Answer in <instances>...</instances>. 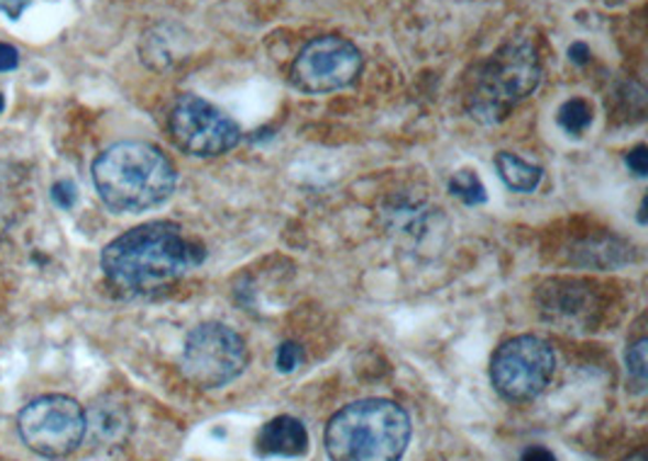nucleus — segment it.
<instances>
[{
	"instance_id": "1",
	"label": "nucleus",
	"mask_w": 648,
	"mask_h": 461,
	"mask_svg": "<svg viewBox=\"0 0 648 461\" xmlns=\"http://www.w3.org/2000/svg\"><path fill=\"white\" fill-rule=\"evenodd\" d=\"M205 248L187 239L180 227L151 221L122 233L102 251L100 265L114 287L151 292L180 279L202 265Z\"/></svg>"
},
{
	"instance_id": "2",
	"label": "nucleus",
	"mask_w": 648,
	"mask_h": 461,
	"mask_svg": "<svg viewBox=\"0 0 648 461\" xmlns=\"http://www.w3.org/2000/svg\"><path fill=\"white\" fill-rule=\"evenodd\" d=\"M175 168L166 153L144 141H122L92 163V183L100 199L120 215L158 207L175 190Z\"/></svg>"
},
{
	"instance_id": "3",
	"label": "nucleus",
	"mask_w": 648,
	"mask_h": 461,
	"mask_svg": "<svg viewBox=\"0 0 648 461\" xmlns=\"http://www.w3.org/2000/svg\"><path fill=\"white\" fill-rule=\"evenodd\" d=\"M408 440V413L386 398L350 404L326 428V452L331 461H400Z\"/></svg>"
},
{
	"instance_id": "4",
	"label": "nucleus",
	"mask_w": 648,
	"mask_h": 461,
	"mask_svg": "<svg viewBox=\"0 0 648 461\" xmlns=\"http://www.w3.org/2000/svg\"><path fill=\"white\" fill-rule=\"evenodd\" d=\"M541 64L537 50L525 40L503 44L486 64L466 98V108L481 124H498L537 90Z\"/></svg>"
},
{
	"instance_id": "5",
	"label": "nucleus",
	"mask_w": 648,
	"mask_h": 461,
	"mask_svg": "<svg viewBox=\"0 0 648 461\" xmlns=\"http://www.w3.org/2000/svg\"><path fill=\"white\" fill-rule=\"evenodd\" d=\"M18 430L32 452L62 459L76 452L84 442L88 416L74 398L58 394L42 396L20 410Z\"/></svg>"
},
{
	"instance_id": "6",
	"label": "nucleus",
	"mask_w": 648,
	"mask_h": 461,
	"mask_svg": "<svg viewBox=\"0 0 648 461\" xmlns=\"http://www.w3.org/2000/svg\"><path fill=\"white\" fill-rule=\"evenodd\" d=\"M557 358L547 340L517 336L496 350L491 360V382L505 400H532L551 384Z\"/></svg>"
},
{
	"instance_id": "7",
	"label": "nucleus",
	"mask_w": 648,
	"mask_h": 461,
	"mask_svg": "<svg viewBox=\"0 0 648 461\" xmlns=\"http://www.w3.org/2000/svg\"><path fill=\"white\" fill-rule=\"evenodd\" d=\"M249 352L243 338L223 323L197 326L185 340L183 372L199 388L231 384L245 370Z\"/></svg>"
},
{
	"instance_id": "8",
	"label": "nucleus",
	"mask_w": 648,
	"mask_h": 461,
	"mask_svg": "<svg viewBox=\"0 0 648 461\" xmlns=\"http://www.w3.org/2000/svg\"><path fill=\"white\" fill-rule=\"evenodd\" d=\"M168 127L175 146L197 158L221 156L241 141L239 124L199 96H183L175 102Z\"/></svg>"
},
{
	"instance_id": "9",
	"label": "nucleus",
	"mask_w": 648,
	"mask_h": 461,
	"mask_svg": "<svg viewBox=\"0 0 648 461\" xmlns=\"http://www.w3.org/2000/svg\"><path fill=\"white\" fill-rule=\"evenodd\" d=\"M362 70V54L352 42L328 34L309 42L292 66V83L304 92H333L355 83Z\"/></svg>"
},
{
	"instance_id": "10",
	"label": "nucleus",
	"mask_w": 648,
	"mask_h": 461,
	"mask_svg": "<svg viewBox=\"0 0 648 461\" xmlns=\"http://www.w3.org/2000/svg\"><path fill=\"white\" fill-rule=\"evenodd\" d=\"M255 452L261 457H304L309 452V432L301 420L292 416L273 418L257 432Z\"/></svg>"
},
{
	"instance_id": "11",
	"label": "nucleus",
	"mask_w": 648,
	"mask_h": 461,
	"mask_svg": "<svg viewBox=\"0 0 648 461\" xmlns=\"http://www.w3.org/2000/svg\"><path fill=\"white\" fill-rule=\"evenodd\" d=\"M496 171L501 175V180L510 187L513 193H535L541 177H545V173H541L539 165H532L527 163L525 158L515 156V153H508L503 151L496 156Z\"/></svg>"
},
{
	"instance_id": "12",
	"label": "nucleus",
	"mask_w": 648,
	"mask_h": 461,
	"mask_svg": "<svg viewBox=\"0 0 648 461\" xmlns=\"http://www.w3.org/2000/svg\"><path fill=\"white\" fill-rule=\"evenodd\" d=\"M559 124L573 136H581L593 124V110L583 98L565 100L559 110Z\"/></svg>"
},
{
	"instance_id": "13",
	"label": "nucleus",
	"mask_w": 648,
	"mask_h": 461,
	"mask_svg": "<svg viewBox=\"0 0 648 461\" xmlns=\"http://www.w3.org/2000/svg\"><path fill=\"white\" fill-rule=\"evenodd\" d=\"M450 193L454 197L462 199L464 205L476 207L486 202V187L479 180V175L474 171H459L450 180Z\"/></svg>"
},
{
	"instance_id": "14",
	"label": "nucleus",
	"mask_w": 648,
	"mask_h": 461,
	"mask_svg": "<svg viewBox=\"0 0 648 461\" xmlns=\"http://www.w3.org/2000/svg\"><path fill=\"white\" fill-rule=\"evenodd\" d=\"M646 352H648V340L646 338L636 340L634 345L629 348V352H627V372L631 376V382L639 386V392L646 386V374H648Z\"/></svg>"
},
{
	"instance_id": "15",
	"label": "nucleus",
	"mask_w": 648,
	"mask_h": 461,
	"mask_svg": "<svg viewBox=\"0 0 648 461\" xmlns=\"http://www.w3.org/2000/svg\"><path fill=\"white\" fill-rule=\"evenodd\" d=\"M301 362H304V350L297 345V342H282L277 350V370L289 374L297 370Z\"/></svg>"
},
{
	"instance_id": "16",
	"label": "nucleus",
	"mask_w": 648,
	"mask_h": 461,
	"mask_svg": "<svg viewBox=\"0 0 648 461\" xmlns=\"http://www.w3.org/2000/svg\"><path fill=\"white\" fill-rule=\"evenodd\" d=\"M52 199H54V205H56V207H62V209H74L76 199H78L76 185L70 183V180H58V183L52 187Z\"/></svg>"
},
{
	"instance_id": "17",
	"label": "nucleus",
	"mask_w": 648,
	"mask_h": 461,
	"mask_svg": "<svg viewBox=\"0 0 648 461\" xmlns=\"http://www.w3.org/2000/svg\"><path fill=\"white\" fill-rule=\"evenodd\" d=\"M627 165H629V171L636 177H644L648 173V149L646 146H636L627 156Z\"/></svg>"
},
{
	"instance_id": "18",
	"label": "nucleus",
	"mask_w": 648,
	"mask_h": 461,
	"mask_svg": "<svg viewBox=\"0 0 648 461\" xmlns=\"http://www.w3.org/2000/svg\"><path fill=\"white\" fill-rule=\"evenodd\" d=\"M20 66V54L15 46L0 42V74H8V70H15Z\"/></svg>"
},
{
	"instance_id": "19",
	"label": "nucleus",
	"mask_w": 648,
	"mask_h": 461,
	"mask_svg": "<svg viewBox=\"0 0 648 461\" xmlns=\"http://www.w3.org/2000/svg\"><path fill=\"white\" fill-rule=\"evenodd\" d=\"M30 6L32 0H0V13L10 20H20Z\"/></svg>"
},
{
	"instance_id": "20",
	"label": "nucleus",
	"mask_w": 648,
	"mask_h": 461,
	"mask_svg": "<svg viewBox=\"0 0 648 461\" xmlns=\"http://www.w3.org/2000/svg\"><path fill=\"white\" fill-rule=\"evenodd\" d=\"M520 461H557L547 447H527Z\"/></svg>"
},
{
	"instance_id": "21",
	"label": "nucleus",
	"mask_w": 648,
	"mask_h": 461,
	"mask_svg": "<svg viewBox=\"0 0 648 461\" xmlns=\"http://www.w3.org/2000/svg\"><path fill=\"white\" fill-rule=\"evenodd\" d=\"M569 58L571 62H575V64H587L591 62V50H587V46L583 44V42H575V44H571V50H569Z\"/></svg>"
},
{
	"instance_id": "22",
	"label": "nucleus",
	"mask_w": 648,
	"mask_h": 461,
	"mask_svg": "<svg viewBox=\"0 0 648 461\" xmlns=\"http://www.w3.org/2000/svg\"><path fill=\"white\" fill-rule=\"evenodd\" d=\"M627 461H646V457H644V452H636V454L629 457Z\"/></svg>"
},
{
	"instance_id": "23",
	"label": "nucleus",
	"mask_w": 648,
	"mask_h": 461,
	"mask_svg": "<svg viewBox=\"0 0 648 461\" xmlns=\"http://www.w3.org/2000/svg\"><path fill=\"white\" fill-rule=\"evenodd\" d=\"M3 108H6V98H3V92H0V112H3Z\"/></svg>"
}]
</instances>
